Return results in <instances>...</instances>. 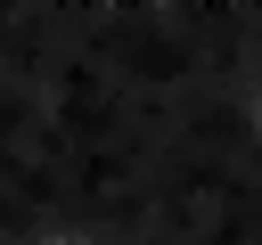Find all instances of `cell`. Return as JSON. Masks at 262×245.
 <instances>
[{
    "label": "cell",
    "instance_id": "obj_1",
    "mask_svg": "<svg viewBox=\"0 0 262 245\" xmlns=\"http://www.w3.org/2000/svg\"><path fill=\"white\" fill-rule=\"evenodd\" d=\"M33 245H106V237H98V229H82V220H57V229H41Z\"/></svg>",
    "mask_w": 262,
    "mask_h": 245
}]
</instances>
